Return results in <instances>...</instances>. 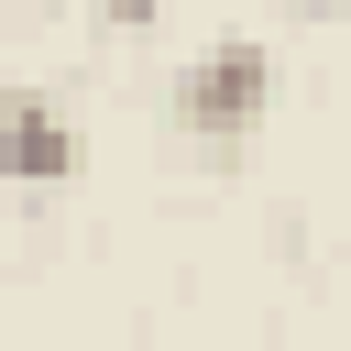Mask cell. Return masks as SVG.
Segmentation results:
<instances>
[{"label": "cell", "instance_id": "cell-1", "mask_svg": "<svg viewBox=\"0 0 351 351\" xmlns=\"http://www.w3.org/2000/svg\"><path fill=\"white\" fill-rule=\"evenodd\" d=\"M263 110H274V44H263V33H219V44L176 77V121H186L197 143H219V154H230Z\"/></svg>", "mask_w": 351, "mask_h": 351}, {"label": "cell", "instance_id": "cell-2", "mask_svg": "<svg viewBox=\"0 0 351 351\" xmlns=\"http://www.w3.org/2000/svg\"><path fill=\"white\" fill-rule=\"evenodd\" d=\"M0 176L33 186V197L77 176V132H66V110L44 88H0Z\"/></svg>", "mask_w": 351, "mask_h": 351}, {"label": "cell", "instance_id": "cell-3", "mask_svg": "<svg viewBox=\"0 0 351 351\" xmlns=\"http://www.w3.org/2000/svg\"><path fill=\"white\" fill-rule=\"evenodd\" d=\"M99 11H110V22H154V0H99Z\"/></svg>", "mask_w": 351, "mask_h": 351}, {"label": "cell", "instance_id": "cell-4", "mask_svg": "<svg viewBox=\"0 0 351 351\" xmlns=\"http://www.w3.org/2000/svg\"><path fill=\"white\" fill-rule=\"evenodd\" d=\"M296 11H307V22H329V11H351V0H296Z\"/></svg>", "mask_w": 351, "mask_h": 351}]
</instances>
